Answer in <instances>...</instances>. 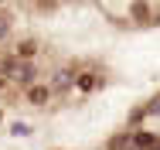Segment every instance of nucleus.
<instances>
[{
    "label": "nucleus",
    "mask_w": 160,
    "mask_h": 150,
    "mask_svg": "<svg viewBox=\"0 0 160 150\" xmlns=\"http://www.w3.org/2000/svg\"><path fill=\"white\" fill-rule=\"evenodd\" d=\"M3 68H7L14 79L28 82V85H31V82H34V75H38V68H34L31 61H14V58H7V61H3Z\"/></svg>",
    "instance_id": "f257e3e1"
},
{
    "label": "nucleus",
    "mask_w": 160,
    "mask_h": 150,
    "mask_svg": "<svg viewBox=\"0 0 160 150\" xmlns=\"http://www.w3.org/2000/svg\"><path fill=\"white\" fill-rule=\"evenodd\" d=\"M133 150H160L157 133H133Z\"/></svg>",
    "instance_id": "f03ea898"
},
{
    "label": "nucleus",
    "mask_w": 160,
    "mask_h": 150,
    "mask_svg": "<svg viewBox=\"0 0 160 150\" xmlns=\"http://www.w3.org/2000/svg\"><path fill=\"white\" fill-rule=\"evenodd\" d=\"M75 79H78V75H75V68H62V72L55 75V82H51V89H55V92H65L68 85H72V82H75Z\"/></svg>",
    "instance_id": "7ed1b4c3"
},
{
    "label": "nucleus",
    "mask_w": 160,
    "mask_h": 150,
    "mask_svg": "<svg viewBox=\"0 0 160 150\" xmlns=\"http://www.w3.org/2000/svg\"><path fill=\"white\" fill-rule=\"evenodd\" d=\"M48 96H51L48 85H31V89H28V99H31L34 106H44V102H48Z\"/></svg>",
    "instance_id": "20e7f679"
},
{
    "label": "nucleus",
    "mask_w": 160,
    "mask_h": 150,
    "mask_svg": "<svg viewBox=\"0 0 160 150\" xmlns=\"http://www.w3.org/2000/svg\"><path fill=\"white\" fill-rule=\"evenodd\" d=\"M106 150H133V133H119V137H112Z\"/></svg>",
    "instance_id": "39448f33"
},
{
    "label": "nucleus",
    "mask_w": 160,
    "mask_h": 150,
    "mask_svg": "<svg viewBox=\"0 0 160 150\" xmlns=\"http://www.w3.org/2000/svg\"><path fill=\"white\" fill-rule=\"evenodd\" d=\"M75 85H78L82 92H89V89H96V85H99V75L85 72V75H78V79H75Z\"/></svg>",
    "instance_id": "423d86ee"
},
{
    "label": "nucleus",
    "mask_w": 160,
    "mask_h": 150,
    "mask_svg": "<svg viewBox=\"0 0 160 150\" xmlns=\"http://www.w3.org/2000/svg\"><path fill=\"white\" fill-rule=\"evenodd\" d=\"M34 51H38V41H21V44H17V55H21V58H31Z\"/></svg>",
    "instance_id": "0eeeda50"
},
{
    "label": "nucleus",
    "mask_w": 160,
    "mask_h": 150,
    "mask_svg": "<svg viewBox=\"0 0 160 150\" xmlns=\"http://www.w3.org/2000/svg\"><path fill=\"white\" fill-rule=\"evenodd\" d=\"M129 10H133V17H140V21H143V17L150 14V7H147V3H133Z\"/></svg>",
    "instance_id": "6e6552de"
},
{
    "label": "nucleus",
    "mask_w": 160,
    "mask_h": 150,
    "mask_svg": "<svg viewBox=\"0 0 160 150\" xmlns=\"http://www.w3.org/2000/svg\"><path fill=\"white\" fill-rule=\"evenodd\" d=\"M0 89H3V79H0Z\"/></svg>",
    "instance_id": "1a4fd4ad"
}]
</instances>
